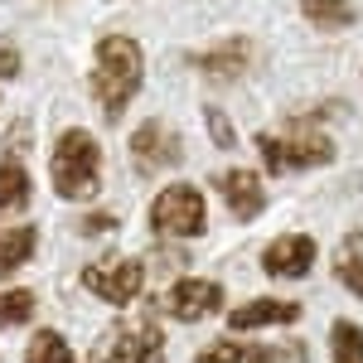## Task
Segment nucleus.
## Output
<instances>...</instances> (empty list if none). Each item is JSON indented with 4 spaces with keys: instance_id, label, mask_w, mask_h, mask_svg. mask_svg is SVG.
I'll return each mask as SVG.
<instances>
[{
    "instance_id": "1",
    "label": "nucleus",
    "mask_w": 363,
    "mask_h": 363,
    "mask_svg": "<svg viewBox=\"0 0 363 363\" xmlns=\"http://www.w3.org/2000/svg\"><path fill=\"white\" fill-rule=\"evenodd\" d=\"M140 83H145V49H140L131 34H102L97 49H92V102L102 107L107 121H121V112L136 102Z\"/></svg>"
},
{
    "instance_id": "2",
    "label": "nucleus",
    "mask_w": 363,
    "mask_h": 363,
    "mask_svg": "<svg viewBox=\"0 0 363 363\" xmlns=\"http://www.w3.org/2000/svg\"><path fill=\"white\" fill-rule=\"evenodd\" d=\"M49 184L68 203L97 199V189H102V140L92 136L87 126L58 131L54 150H49Z\"/></svg>"
},
{
    "instance_id": "3",
    "label": "nucleus",
    "mask_w": 363,
    "mask_h": 363,
    "mask_svg": "<svg viewBox=\"0 0 363 363\" xmlns=\"http://www.w3.org/2000/svg\"><path fill=\"white\" fill-rule=\"evenodd\" d=\"M252 145H257L267 174H296V169L335 165V140L310 131L306 121H296V126H286V131H257Z\"/></svg>"
},
{
    "instance_id": "4",
    "label": "nucleus",
    "mask_w": 363,
    "mask_h": 363,
    "mask_svg": "<svg viewBox=\"0 0 363 363\" xmlns=\"http://www.w3.org/2000/svg\"><path fill=\"white\" fill-rule=\"evenodd\" d=\"M150 233L155 238H203L208 233V199L199 184H184V179H174L165 184L160 194L150 199Z\"/></svg>"
},
{
    "instance_id": "5",
    "label": "nucleus",
    "mask_w": 363,
    "mask_h": 363,
    "mask_svg": "<svg viewBox=\"0 0 363 363\" xmlns=\"http://www.w3.org/2000/svg\"><path fill=\"white\" fill-rule=\"evenodd\" d=\"M97 363H165V330L155 320H121L97 339Z\"/></svg>"
},
{
    "instance_id": "6",
    "label": "nucleus",
    "mask_w": 363,
    "mask_h": 363,
    "mask_svg": "<svg viewBox=\"0 0 363 363\" xmlns=\"http://www.w3.org/2000/svg\"><path fill=\"white\" fill-rule=\"evenodd\" d=\"M83 291L107 306H131L145 291V262L140 257H102L83 267Z\"/></svg>"
},
{
    "instance_id": "7",
    "label": "nucleus",
    "mask_w": 363,
    "mask_h": 363,
    "mask_svg": "<svg viewBox=\"0 0 363 363\" xmlns=\"http://www.w3.org/2000/svg\"><path fill=\"white\" fill-rule=\"evenodd\" d=\"M179 160H184V140H179V131L169 121L145 116L131 131V165H136V174H160V169H174Z\"/></svg>"
},
{
    "instance_id": "8",
    "label": "nucleus",
    "mask_w": 363,
    "mask_h": 363,
    "mask_svg": "<svg viewBox=\"0 0 363 363\" xmlns=\"http://www.w3.org/2000/svg\"><path fill=\"white\" fill-rule=\"evenodd\" d=\"M223 301H228V296H223V286H218L213 277H179L165 291L160 310H165L169 320H179V325H199V320L218 315Z\"/></svg>"
},
{
    "instance_id": "9",
    "label": "nucleus",
    "mask_w": 363,
    "mask_h": 363,
    "mask_svg": "<svg viewBox=\"0 0 363 363\" xmlns=\"http://www.w3.org/2000/svg\"><path fill=\"white\" fill-rule=\"evenodd\" d=\"M213 189L223 194L228 213L238 218V223H252V218H262L267 213V189H262V174L247 165H233L223 169L218 179H213Z\"/></svg>"
},
{
    "instance_id": "10",
    "label": "nucleus",
    "mask_w": 363,
    "mask_h": 363,
    "mask_svg": "<svg viewBox=\"0 0 363 363\" xmlns=\"http://www.w3.org/2000/svg\"><path fill=\"white\" fill-rule=\"evenodd\" d=\"M315 238L310 233H281V238H272L267 242V252H262V272L277 281H301L315 267Z\"/></svg>"
},
{
    "instance_id": "11",
    "label": "nucleus",
    "mask_w": 363,
    "mask_h": 363,
    "mask_svg": "<svg viewBox=\"0 0 363 363\" xmlns=\"http://www.w3.org/2000/svg\"><path fill=\"white\" fill-rule=\"evenodd\" d=\"M301 320V301H281V296H257L247 306L228 310V330L247 335V330H272V325H296Z\"/></svg>"
},
{
    "instance_id": "12",
    "label": "nucleus",
    "mask_w": 363,
    "mask_h": 363,
    "mask_svg": "<svg viewBox=\"0 0 363 363\" xmlns=\"http://www.w3.org/2000/svg\"><path fill=\"white\" fill-rule=\"evenodd\" d=\"M203 78H213V83H233V78H242L252 63V39L242 34H233V39H218V44H208L203 54L189 58Z\"/></svg>"
},
{
    "instance_id": "13",
    "label": "nucleus",
    "mask_w": 363,
    "mask_h": 363,
    "mask_svg": "<svg viewBox=\"0 0 363 363\" xmlns=\"http://www.w3.org/2000/svg\"><path fill=\"white\" fill-rule=\"evenodd\" d=\"M34 252H39V228L34 223H0V281H10Z\"/></svg>"
},
{
    "instance_id": "14",
    "label": "nucleus",
    "mask_w": 363,
    "mask_h": 363,
    "mask_svg": "<svg viewBox=\"0 0 363 363\" xmlns=\"http://www.w3.org/2000/svg\"><path fill=\"white\" fill-rule=\"evenodd\" d=\"M301 15L320 34H344L359 25V0H301Z\"/></svg>"
},
{
    "instance_id": "15",
    "label": "nucleus",
    "mask_w": 363,
    "mask_h": 363,
    "mask_svg": "<svg viewBox=\"0 0 363 363\" xmlns=\"http://www.w3.org/2000/svg\"><path fill=\"white\" fill-rule=\"evenodd\" d=\"M194 363H281L277 349L267 344H242V339H213L208 349H199Z\"/></svg>"
},
{
    "instance_id": "16",
    "label": "nucleus",
    "mask_w": 363,
    "mask_h": 363,
    "mask_svg": "<svg viewBox=\"0 0 363 363\" xmlns=\"http://www.w3.org/2000/svg\"><path fill=\"white\" fill-rule=\"evenodd\" d=\"M29 199H34V179L20 155H5L0 160V213H20Z\"/></svg>"
},
{
    "instance_id": "17",
    "label": "nucleus",
    "mask_w": 363,
    "mask_h": 363,
    "mask_svg": "<svg viewBox=\"0 0 363 363\" xmlns=\"http://www.w3.org/2000/svg\"><path fill=\"white\" fill-rule=\"evenodd\" d=\"M25 363H78V354L58 330H34V339L25 344Z\"/></svg>"
},
{
    "instance_id": "18",
    "label": "nucleus",
    "mask_w": 363,
    "mask_h": 363,
    "mask_svg": "<svg viewBox=\"0 0 363 363\" xmlns=\"http://www.w3.org/2000/svg\"><path fill=\"white\" fill-rule=\"evenodd\" d=\"M335 277L349 296L363 301V238H344V247L335 252Z\"/></svg>"
},
{
    "instance_id": "19",
    "label": "nucleus",
    "mask_w": 363,
    "mask_h": 363,
    "mask_svg": "<svg viewBox=\"0 0 363 363\" xmlns=\"http://www.w3.org/2000/svg\"><path fill=\"white\" fill-rule=\"evenodd\" d=\"M330 363H363V330L354 320L330 325Z\"/></svg>"
},
{
    "instance_id": "20",
    "label": "nucleus",
    "mask_w": 363,
    "mask_h": 363,
    "mask_svg": "<svg viewBox=\"0 0 363 363\" xmlns=\"http://www.w3.org/2000/svg\"><path fill=\"white\" fill-rule=\"evenodd\" d=\"M34 291L29 286H15V291H0V330H20L34 320Z\"/></svg>"
},
{
    "instance_id": "21",
    "label": "nucleus",
    "mask_w": 363,
    "mask_h": 363,
    "mask_svg": "<svg viewBox=\"0 0 363 363\" xmlns=\"http://www.w3.org/2000/svg\"><path fill=\"white\" fill-rule=\"evenodd\" d=\"M203 126H208V136H213V145H218V150H233V121H228L223 112H218V107H203Z\"/></svg>"
},
{
    "instance_id": "22",
    "label": "nucleus",
    "mask_w": 363,
    "mask_h": 363,
    "mask_svg": "<svg viewBox=\"0 0 363 363\" xmlns=\"http://www.w3.org/2000/svg\"><path fill=\"white\" fill-rule=\"evenodd\" d=\"M20 68H25V54H20V44L0 34V83H15V78H20Z\"/></svg>"
},
{
    "instance_id": "23",
    "label": "nucleus",
    "mask_w": 363,
    "mask_h": 363,
    "mask_svg": "<svg viewBox=\"0 0 363 363\" xmlns=\"http://www.w3.org/2000/svg\"><path fill=\"white\" fill-rule=\"evenodd\" d=\"M116 228V213H87L83 218V233H112Z\"/></svg>"
}]
</instances>
